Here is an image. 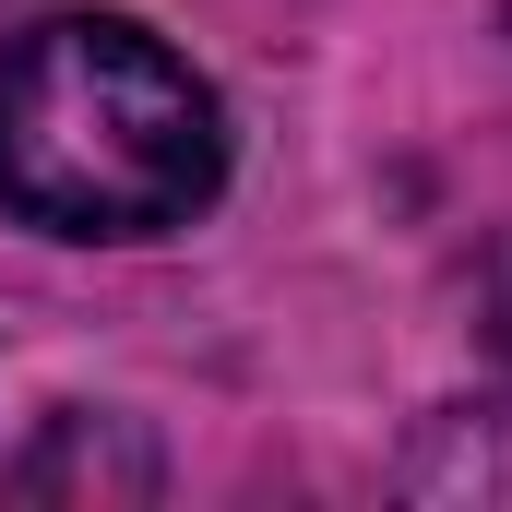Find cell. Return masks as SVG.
Segmentation results:
<instances>
[{"label":"cell","instance_id":"cell-1","mask_svg":"<svg viewBox=\"0 0 512 512\" xmlns=\"http://www.w3.org/2000/svg\"><path fill=\"white\" fill-rule=\"evenodd\" d=\"M227 191L215 84L120 12L0 48V203L48 239H167Z\"/></svg>","mask_w":512,"mask_h":512},{"label":"cell","instance_id":"cell-2","mask_svg":"<svg viewBox=\"0 0 512 512\" xmlns=\"http://www.w3.org/2000/svg\"><path fill=\"white\" fill-rule=\"evenodd\" d=\"M0 489H12V501H60V489H72V501H143V489H155V453L131 441L120 417H60Z\"/></svg>","mask_w":512,"mask_h":512}]
</instances>
